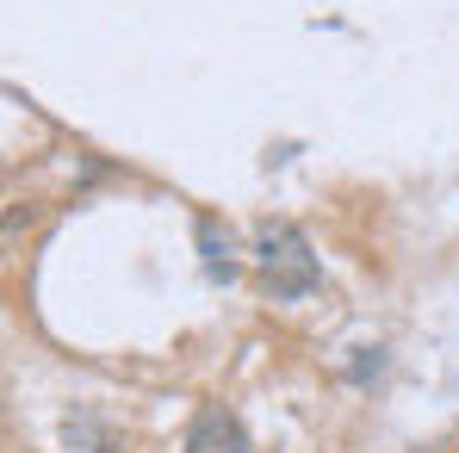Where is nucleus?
<instances>
[{"label":"nucleus","mask_w":459,"mask_h":453,"mask_svg":"<svg viewBox=\"0 0 459 453\" xmlns=\"http://www.w3.org/2000/svg\"><path fill=\"white\" fill-rule=\"evenodd\" d=\"M255 261H261V286L273 292V299H305L323 286V274H316V261H310V242L299 224H261L255 230Z\"/></svg>","instance_id":"1"},{"label":"nucleus","mask_w":459,"mask_h":453,"mask_svg":"<svg viewBox=\"0 0 459 453\" xmlns=\"http://www.w3.org/2000/svg\"><path fill=\"white\" fill-rule=\"evenodd\" d=\"M186 453H248V435H242V423L230 410L205 404L193 416V429H186Z\"/></svg>","instance_id":"2"},{"label":"nucleus","mask_w":459,"mask_h":453,"mask_svg":"<svg viewBox=\"0 0 459 453\" xmlns=\"http://www.w3.org/2000/svg\"><path fill=\"white\" fill-rule=\"evenodd\" d=\"M199 242H205V267H212V280H236V248H230V230L218 236V224H199Z\"/></svg>","instance_id":"3"}]
</instances>
